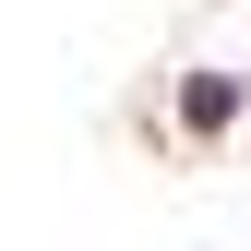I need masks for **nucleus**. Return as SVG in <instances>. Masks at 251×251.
Returning <instances> with one entry per match:
<instances>
[{
	"label": "nucleus",
	"instance_id": "f257e3e1",
	"mask_svg": "<svg viewBox=\"0 0 251 251\" xmlns=\"http://www.w3.org/2000/svg\"><path fill=\"white\" fill-rule=\"evenodd\" d=\"M239 120V72H192L179 84V132H227Z\"/></svg>",
	"mask_w": 251,
	"mask_h": 251
}]
</instances>
